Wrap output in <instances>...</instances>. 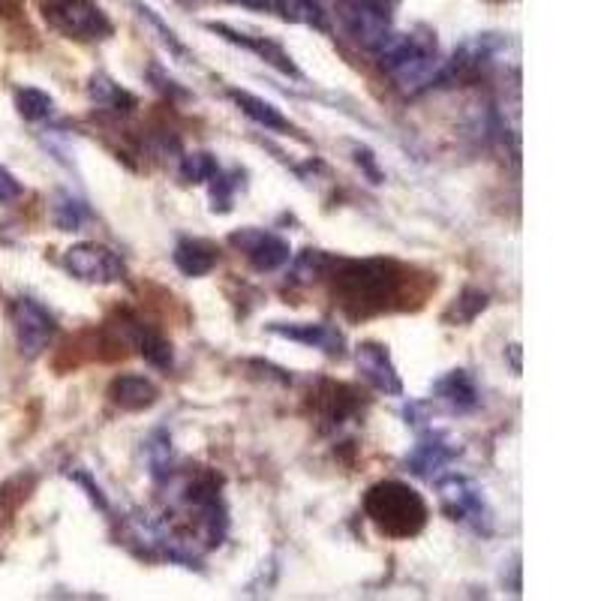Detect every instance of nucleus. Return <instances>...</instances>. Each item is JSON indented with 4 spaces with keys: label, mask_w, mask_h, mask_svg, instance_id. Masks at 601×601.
<instances>
[{
    "label": "nucleus",
    "mask_w": 601,
    "mask_h": 601,
    "mask_svg": "<svg viewBox=\"0 0 601 601\" xmlns=\"http://www.w3.org/2000/svg\"><path fill=\"white\" fill-rule=\"evenodd\" d=\"M331 295L352 319L385 313L397 304L406 286V268L391 259H331Z\"/></svg>",
    "instance_id": "obj_1"
},
{
    "label": "nucleus",
    "mask_w": 601,
    "mask_h": 601,
    "mask_svg": "<svg viewBox=\"0 0 601 601\" xmlns=\"http://www.w3.org/2000/svg\"><path fill=\"white\" fill-rule=\"evenodd\" d=\"M364 514L385 538H415L427 526V502L406 481H379L364 493Z\"/></svg>",
    "instance_id": "obj_2"
},
{
    "label": "nucleus",
    "mask_w": 601,
    "mask_h": 601,
    "mask_svg": "<svg viewBox=\"0 0 601 601\" xmlns=\"http://www.w3.org/2000/svg\"><path fill=\"white\" fill-rule=\"evenodd\" d=\"M376 52L382 73L409 94L430 88L442 67L433 34H391Z\"/></svg>",
    "instance_id": "obj_3"
},
{
    "label": "nucleus",
    "mask_w": 601,
    "mask_h": 601,
    "mask_svg": "<svg viewBox=\"0 0 601 601\" xmlns=\"http://www.w3.org/2000/svg\"><path fill=\"white\" fill-rule=\"evenodd\" d=\"M46 22L67 40L100 43L112 37V22L94 0H43Z\"/></svg>",
    "instance_id": "obj_4"
},
{
    "label": "nucleus",
    "mask_w": 601,
    "mask_h": 601,
    "mask_svg": "<svg viewBox=\"0 0 601 601\" xmlns=\"http://www.w3.org/2000/svg\"><path fill=\"white\" fill-rule=\"evenodd\" d=\"M436 490H439V502H442V511L457 520V523H466L472 526L478 535H490L493 532V511L484 499V490L466 478V475H439L436 478Z\"/></svg>",
    "instance_id": "obj_5"
},
{
    "label": "nucleus",
    "mask_w": 601,
    "mask_h": 601,
    "mask_svg": "<svg viewBox=\"0 0 601 601\" xmlns=\"http://www.w3.org/2000/svg\"><path fill=\"white\" fill-rule=\"evenodd\" d=\"M505 49V40L496 34H475L469 40L460 43V49L451 55V61H445L433 79V85H469L475 79H481L484 73L493 70L499 52Z\"/></svg>",
    "instance_id": "obj_6"
},
{
    "label": "nucleus",
    "mask_w": 601,
    "mask_h": 601,
    "mask_svg": "<svg viewBox=\"0 0 601 601\" xmlns=\"http://www.w3.org/2000/svg\"><path fill=\"white\" fill-rule=\"evenodd\" d=\"M394 4L397 0H346L340 22L361 49L376 52L394 34Z\"/></svg>",
    "instance_id": "obj_7"
},
{
    "label": "nucleus",
    "mask_w": 601,
    "mask_h": 601,
    "mask_svg": "<svg viewBox=\"0 0 601 601\" xmlns=\"http://www.w3.org/2000/svg\"><path fill=\"white\" fill-rule=\"evenodd\" d=\"M64 268L82 280V283H94V286H112V283H121L127 277V265L124 259L106 247V244H97V241H82V244H73L67 253H64Z\"/></svg>",
    "instance_id": "obj_8"
},
{
    "label": "nucleus",
    "mask_w": 601,
    "mask_h": 601,
    "mask_svg": "<svg viewBox=\"0 0 601 601\" xmlns=\"http://www.w3.org/2000/svg\"><path fill=\"white\" fill-rule=\"evenodd\" d=\"M13 325H16V340L25 358H37L49 349L58 322L55 316L34 298H16L13 301Z\"/></svg>",
    "instance_id": "obj_9"
},
{
    "label": "nucleus",
    "mask_w": 601,
    "mask_h": 601,
    "mask_svg": "<svg viewBox=\"0 0 601 601\" xmlns=\"http://www.w3.org/2000/svg\"><path fill=\"white\" fill-rule=\"evenodd\" d=\"M229 244L244 253V259L259 271V274H271V271H280L283 265H289L292 259V247L286 238L274 235V232H265V229H238L229 235Z\"/></svg>",
    "instance_id": "obj_10"
},
{
    "label": "nucleus",
    "mask_w": 601,
    "mask_h": 601,
    "mask_svg": "<svg viewBox=\"0 0 601 601\" xmlns=\"http://www.w3.org/2000/svg\"><path fill=\"white\" fill-rule=\"evenodd\" d=\"M205 28H208L211 34H217L220 40H226V43H232V46H238V49H247V52H253L259 61H265L268 67H274L277 73H283V76H289V79H304V76H301V70L295 67L292 55H289V52H286L280 43H274L271 37L244 34V31H238V28H229V25H223V22H205Z\"/></svg>",
    "instance_id": "obj_11"
},
{
    "label": "nucleus",
    "mask_w": 601,
    "mask_h": 601,
    "mask_svg": "<svg viewBox=\"0 0 601 601\" xmlns=\"http://www.w3.org/2000/svg\"><path fill=\"white\" fill-rule=\"evenodd\" d=\"M460 454H463V448H460L448 433H442V430H427V433L418 439V445L409 451L406 469H409L412 475H418V478L433 481V478H439L442 469L451 466Z\"/></svg>",
    "instance_id": "obj_12"
},
{
    "label": "nucleus",
    "mask_w": 601,
    "mask_h": 601,
    "mask_svg": "<svg viewBox=\"0 0 601 601\" xmlns=\"http://www.w3.org/2000/svg\"><path fill=\"white\" fill-rule=\"evenodd\" d=\"M268 334L292 340V343H301L307 349H319L328 358H343L346 355V337L331 322H271Z\"/></svg>",
    "instance_id": "obj_13"
},
{
    "label": "nucleus",
    "mask_w": 601,
    "mask_h": 601,
    "mask_svg": "<svg viewBox=\"0 0 601 601\" xmlns=\"http://www.w3.org/2000/svg\"><path fill=\"white\" fill-rule=\"evenodd\" d=\"M313 406H316V418L325 430H340L346 421L358 418L361 409V397L355 388L343 385V382H319V388L310 394Z\"/></svg>",
    "instance_id": "obj_14"
},
{
    "label": "nucleus",
    "mask_w": 601,
    "mask_h": 601,
    "mask_svg": "<svg viewBox=\"0 0 601 601\" xmlns=\"http://www.w3.org/2000/svg\"><path fill=\"white\" fill-rule=\"evenodd\" d=\"M355 367L361 373V379L376 388L379 394H388V397H400L403 394V382H400V373L391 361V352L388 346L382 343H361L355 349Z\"/></svg>",
    "instance_id": "obj_15"
},
{
    "label": "nucleus",
    "mask_w": 601,
    "mask_h": 601,
    "mask_svg": "<svg viewBox=\"0 0 601 601\" xmlns=\"http://www.w3.org/2000/svg\"><path fill=\"white\" fill-rule=\"evenodd\" d=\"M433 394H436L439 403H445L457 415H469V412H475L481 406V391H478L472 373L463 370V367L448 370L445 376H439L433 382Z\"/></svg>",
    "instance_id": "obj_16"
},
{
    "label": "nucleus",
    "mask_w": 601,
    "mask_h": 601,
    "mask_svg": "<svg viewBox=\"0 0 601 601\" xmlns=\"http://www.w3.org/2000/svg\"><path fill=\"white\" fill-rule=\"evenodd\" d=\"M109 400L124 412H145L160 400V388L139 373H121L109 382Z\"/></svg>",
    "instance_id": "obj_17"
},
{
    "label": "nucleus",
    "mask_w": 601,
    "mask_h": 601,
    "mask_svg": "<svg viewBox=\"0 0 601 601\" xmlns=\"http://www.w3.org/2000/svg\"><path fill=\"white\" fill-rule=\"evenodd\" d=\"M124 334H127V340L133 343V349H136L151 367H157V370H172L175 352H172V343H169L160 331H154L151 325H145V322H139V319H124Z\"/></svg>",
    "instance_id": "obj_18"
},
{
    "label": "nucleus",
    "mask_w": 601,
    "mask_h": 601,
    "mask_svg": "<svg viewBox=\"0 0 601 601\" xmlns=\"http://www.w3.org/2000/svg\"><path fill=\"white\" fill-rule=\"evenodd\" d=\"M229 100L253 121V124H259V127H265L268 133H280V136H292V133H298L295 130V124L274 106V103H268V100H262V97H256V94H250V91H238V88H229Z\"/></svg>",
    "instance_id": "obj_19"
},
{
    "label": "nucleus",
    "mask_w": 601,
    "mask_h": 601,
    "mask_svg": "<svg viewBox=\"0 0 601 601\" xmlns=\"http://www.w3.org/2000/svg\"><path fill=\"white\" fill-rule=\"evenodd\" d=\"M172 262L184 277H205L217 268L220 250H217V244H211L205 238H181L175 244Z\"/></svg>",
    "instance_id": "obj_20"
},
{
    "label": "nucleus",
    "mask_w": 601,
    "mask_h": 601,
    "mask_svg": "<svg viewBox=\"0 0 601 601\" xmlns=\"http://www.w3.org/2000/svg\"><path fill=\"white\" fill-rule=\"evenodd\" d=\"M88 97L97 109L103 112H115V115H130L139 106V97L130 94L127 88H121L115 79H109L106 73H94L88 82Z\"/></svg>",
    "instance_id": "obj_21"
},
{
    "label": "nucleus",
    "mask_w": 601,
    "mask_h": 601,
    "mask_svg": "<svg viewBox=\"0 0 601 601\" xmlns=\"http://www.w3.org/2000/svg\"><path fill=\"white\" fill-rule=\"evenodd\" d=\"M274 7H277L280 19L289 22V25H304V28H313L319 34L331 31L328 13L319 0H274Z\"/></svg>",
    "instance_id": "obj_22"
},
{
    "label": "nucleus",
    "mask_w": 601,
    "mask_h": 601,
    "mask_svg": "<svg viewBox=\"0 0 601 601\" xmlns=\"http://www.w3.org/2000/svg\"><path fill=\"white\" fill-rule=\"evenodd\" d=\"M133 10H136V13H139V19H142V22H145V25H148V28H151L157 37H160L163 49H166V52H169V55H172L178 64H196V55H193V52H190V49H187L181 40H178V34H175V31H172V28H169V25H166V22L157 16L151 7H145L142 0H133Z\"/></svg>",
    "instance_id": "obj_23"
},
{
    "label": "nucleus",
    "mask_w": 601,
    "mask_h": 601,
    "mask_svg": "<svg viewBox=\"0 0 601 601\" xmlns=\"http://www.w3.org/2000/svg\"><path fill=\"white\" fill-rule=\"evenodd\" d=\"M52 220L61 232H79L91 220V208L70 190H58L52 205Z\"/></svg>",
    "instance_id": "obj_24"
},
{
    "label": "nucleus",
    "mask_w": 601,
    "mask_h": 601,
    "mask_svg": "<svg viewBox=\"0 0 601 601\" xmlns=\"http://www.w3.org/2000/svg\"><path fill=\"white\" fill-rule=\"evenodd\" d=\"M487 304H490L487 292H481L475 286H466L457 295V301L451 304V310L445 313V322H451V325H469V322H475L487 310Z\"/></svg>",
    "instance_id": "obj_25"
},
{
    "label": "nucleus",
    "mask_w": 601,
    "mask_h": 601,
    "mask_svg": "<svg viewBox=\"0 0 601 601\" xmlns=\"http://www.w3.org/2000/svg\"><path fill=\"white\" fill-rule=\"evenodd\" d=\"M16 109L25 121L40 124L55 115V100L43 88H19L16 91Z\"/></svg>",
    "instance_id": "obj_26"
},
{
    "label": "nucleus",
    "mask_w": 601,
    "mask_h": 601,
    "mask_svg": "<svg viewBox=\"0 0 601 601\" xmlns=\"http://www.w3.org/2000/svg\"><path fill=\"white\" fill-rule=\"evenodd\" d=\"M148 451V466H151V478L157 484L172 478V439L166 430H154V436L145 445Z\"/></svg>",
    "instance_id": "obj_27"
},
{
    "label": "nucleus",
    "mask_w": 601,
    "mask_h": 601,
    "mask_svg": "<svg viewBox=\"0 0 601 601\" xmlns=\"http://www.w3.org/2000/svg\"><path fill=\"white\" fill-rule=\"evenodd\" d=\"M217 172H220V163H217V157L208 154V151L184 154V157H181V166H178V175H181L184 184H208Z\"/></svg>",
    "instance_id": "obj_28"
},
{
    "label": "nucleus",
    "mask_w": 601,
    "mask_h": 601,
    "mask_svg": "<svg viewBox=\"0 0 601 601\" xmlns=\"http://www.w3.org/2000/svg\"><path fill=\"white\" fill-rule=\"evenodd\" d=\"M331 259H334V256H328V253H322V250H304L301 256L289 259V262H292V274H289L292 283H313V280L325 277Z\"/></svg>",
    "instance_id": "obj_29"
},
{
    "label": "nucleus",
    "mask_w": 601,
    "mask_h": 601,
    "mask_svg": "<svg viewBox=\"0 0 601 601\" xmlns=\"http://www.w3.org/2000/svg\"><path fill=\"white\" fill-rule=\"evenodd\" d=\"M241 172L235 169L232 175H223V169L208 181L211 184V211L214 214H229L232 211V199H235V190L241 187Z\"/></svg>",
    "instance_id": "obj_30"
},
{
    "label": "nucleus",
    "mask_w": 601,
    "mask_h": 601,
    "mask_svg": "<svg viewBox=\"0 0 601 601\" xmlns=\"http://www.w3.org/2000/svg\"><path fill=\"white\" fill-rule=\"evenodd\" d=\"M67 478L70 481H76L85 493H88V499H91V505L94 508H100V511H109V499H106V493H103V487L91 478V472H85V469H67Z\"/></svg>",
    "instance_id": "obj_31"
},
{
    "label": "nucleus",
    "mask_w": 601,
    "mask_h": 601,
    "mask_svg": "<svg viewBox=\"0 0 601 601\" xmlns=\"http://www.w3.org/2000/svg\"><path fill=\"white\" fill-rule=\"evenodd\" d=\"M22 193H25L22 181H19L10 169L0 166V202H16Z\"/></svg>",
    "instance_id": "obj_32"
},
{
    "label": "nucleus",
    "mask_w": 601,
    "mask_h": 601,
    "mask_svg": "<svg viewBox=\"0 0 601 601\" xmlns=\"http://www.w3.org/2000/svg\"><path fill=\"white\" fill-rule=\"evenodd\" d=\"M148 79H151V82H157L154 88H157V91H163V94H169V97H190V94H187V91H184V88H181L175 79H169V76L163 73V67H151V70H148Z\"/></svg>",
    "instance_id": "obj_33"
},
{
    "label": "nucleus",
    "mask_w": 601,
    "mask_h": 601,
    "mask_svg": "<svg viewBox=\"0 0 601 601\" xmlns=\"http://www.w3.org/2000/svg\"><path fill=\"white\" fill-rule=\"evenodd\" d=\"M355 163L367 172V178L373 181V184H382V172H379V166H376V157H373V151L370 148H355Z\"/></svg>",
    "instance_id": "obj_34"
},
{
    "label": "nucleus",
    "mask_w": 601,
    "mask_h": 601,
    "mask_svg": "<svg viewBox=\"0 0 601 601\" xmlns=\"http://www.w3.org/2000/svg\"><path fill=\"white\" fill-rule=\"evenodd\" d=\"M424 412H427V406L412 400V403L403 409V418H406V424H412V427H421V424L427 421V415H424Z\"/></svg>",
    "instance_id": "obj_35"
},
{
    "label": "nucleus",
    "mask_w": 601,
    "mask_h": 601,
    "mask_svg": "<svg viewBox=\"0 0 601 601\" xmlns=\"http://www.w3.org/2000/svg\"><path fill=\"white\" fill-rule=\"evenodd\" d=\"M235 7H247V10H268L271 0H229Z\"/></svg>",
    "instance_id": "obj_36"
},
{
    "label": "nucleus",
    "mask_w": 601,
    "mask_h": 601,
    "mask_svg": "<svg viewBox=\"0 0 601 601\" xmlns=\"http://www.w3.org/2000/svg\"><path fill=\"white\" fill-rule=\"evenodd\" d=\"M508 358H511V370L520 373V346H517V343L508 346Z\"/></svg>",
    "instance_id": "obj_37"
},
{
    "label": "nucleus",
    "mask_w": 601,
    "mask_h": 601,
    "mask_svg": "<svg viewBox=\"0 0 601 601\" xmlns=\"http://www.w3.org/2000/svg\"><path fill=\"white\" fill-rule=\"evenodd\" d=\"M10 4H13V0H0V10H7Z\"/></svg>",
    "instance_id": "obj_38"
},
{
    "label": "nucleus",
    "mask_w": 601,
    "mask_h": 601,
    "mask_svg": "<svg viewBox=\"0 0 601 601\" xmlns=\"http://www.w3.org/2000/svg\"><path fill=\"white\" fill-rule=\"evenodd\" d=\"M181 4H193V0H181Z\"/></svg>",
    "instance_id": "obj_39"
}]
</instances>
